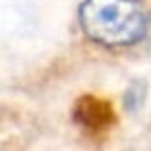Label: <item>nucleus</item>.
<instances>
[{
	"instance_id": "nucleus-1",
	"label": "nucleus",
	"mask_w": 151,
	"mask_h": 151,
	"mask_svg": "<svg viewBox=\"0 0 151 151\" xmlns=\"http://www.w3.org/2000/svg\"><path fill=\"white\" fill-rule=\"evenodd\" d=\"M79 25L95 46L124 50L147 37L151 13L143 0H83Z\"/></svg>"
},
{
	"instance_id": "nucleus-2",
	"label": "nucleus",
	"mask_w": 151,
	"mask_h": 151,
	"mask_svg": "<svg viewBox=\"0 0 151 151\" xmlns=\"http://www.w3.org/2000/svg\"><path fill=\"white\" fill-rule=\"evenodd\" d=\"M75 118L85 128L101 130L106 124H110L114 120V112H112L108 101H104L99 97H93V95H85L77 104V116Z\"/></svg>"
}]
</instances>
